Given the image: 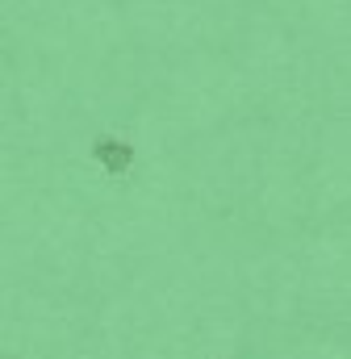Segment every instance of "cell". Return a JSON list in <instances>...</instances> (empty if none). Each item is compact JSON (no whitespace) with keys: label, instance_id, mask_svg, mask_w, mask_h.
<instances>
[{"label":"cell","instance_id":"6da1fadb","mask_svg":"<svg viewBox=\"0 0 351 359\" xmlns=\"http://www.w3.org/2000/svg\"><path fill=\"white\" fill-rule=\"evenodd\" d=\"M92 155H96V159H100L109 172H126V168L134 163V147H126V142H113V138H109V142L100 138V142L92 147Z\"/></svg>","mask_w":351,"mask_h":359}]
</instances>
